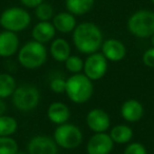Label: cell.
<instances>
[{
	"label": "cell",
	"instance_id": "obj_12",
	"mask_svg": "<svg viewBox=\"0 0 154 154\" xmlns=\"http://www.w3.org/2000/svg\"><path fill=\"white\" fill-rule=\"evenodd\" d=\"M101 53L110 61H120L126 57L127 49L126 45L120 40L115 38L107 39L101 45Z\"/></svg>",
	"mask_w": 154,
	"mask_h": 154
},
{
	"label": "cell",
	"instance_id": "obj_8",
	"mask_svg": "<svg viewBox=\"0 0 154 154\" xmlns=\"http://www.w3.org/2000/svg\"><path fill=\"white\" fill-rule=\"evenodd\" d=\"M108 71V60L103 53H93L87 57L84 63V74L92 82L101 79Z\"/></svg>",
	"mask_w": 154,
	"mask_h": 154
},
{
	"label": "cell",
	"instance_id": "obj_19",
	"mask_svg": "<svg viewBox=\"0 0 154 154\" xmlns=\"http://www.w3.org/2000/svg\"><path fill=\"white\" fill-rule=\"evenodd\" d=\"M94 3L95 0H66V8L74 16H80L90 12Z\"/></svg>",
	"mask_w": 154,
	"mask_h": 154
},
{
	"label": "cell",
	"instance_id": "obj_20",
	"mask_svg": "<svg viewBox=\"0 0 154 154\" xmlns=\"http://www.w3.org/2000/svg\"><path fill=\"white\" fill-rule=\"evenodd\" d=\"M110 136L116 143H128L133 137V131L127 125H117L111 129Z\"/></svg>",
	"mask_w": 154,
	"mask_h": 154
},
{
	"label": "cell",
	"instance_id": "obj_1",
	"mask_svg": "<svg viewBox=\"0 0 154 154\" xmlns=\"http://www.w3.org/2000/svg\"><path fill=\"white\" fill-rule=\"evenodd\" d=\"M103 36L101 30L93 22H82L73 31V43L82 54L96 53L101 48Z\"/></svg>",
	"mask_w": 154,
	"mask_h": 154
},
{
	"label": "cell",
	"instance_id": "obj_6",
	"mask_svg": "<svg viewBox=\"0 0 154 154\" xmlns=\"http://www.w3.org/2000/svg\"><path fill=\"white\" fill-rule=\"evenodd\" d=\"M40 93L33 85H21L17 87L12 95L14 107L21 112H30L38 106Z\"/></svg>",
	"mask_w": 154,
	"mask_h": 154
},
{
	"label": "cell",
	"instance_id": "obj_23",
	"mask_svg": "<svg viewBox=\"0 0 154 154\" xmlns=\"http://www.w3.org/2000/svg\"><path fill=\"white\" fill-rule=\"evenodd\" d=\"M18 143L11 136H0V154H16Z\"/></svg>",
	"mask_w": 154,
	"mask_h": 154
},
{
	"label": "cell",
	"instance_id": "obj_16",
	"mask_svg": "<svg viewBox=\"0 0 154 154\" xmlns=\"http://www.w3.org/2000/svg\"><path fill=\"white\" fill-rule=\"evenodd\" d=\"M55 34L56 29L50 21H39L32 30L33 40L38 41L43 45L50 42L55 37Z\"/></svg>",
	"mask_w": 154,
	"mask_h": 154
},
{
	"label": "cell",
	"instance_id": "obj_21",
	"mask_svg": "<svg viewBox=\"0 0 154 154\" xmlns=\"http://www.w3.org/2000/svg\"><path fill=\"white\" fill-rule=\"evenodd\" d=\"M17 88L16 80L9 73L0 74V98L5 99L12 96L14 91Z\"/></svg>",
	"mask_w": 154,
	"mask_h": 154
},
{
	"label": "cell",
	"instance_id": "obj_30",
	"mask_svg": "<svg viewBox=\"0 0 154 154\" xmlns=\"http://www.w3.org/2000/svg\"><path fill=\"white\" fill-rule=\"evenodd\" d=\"M5 111H7V105H5V100L0 98V116H2L5 114Z\"/></svg>",
	"mask_w": 154,
	"mask_h": 154
},
{
	"label": "cell",
	"instance_id": "obj_5",
	"mask_svg": "<svg viewBox=\"0 0 154 154\" xmlns=\"http://www.w3.org/2000/svg\"><path fill=\"white\" fill-rule=\"evenodd\" d=\"M32 18L29 12L22 8H9L5 10L0 16V26L5 30L14 33L22 32L29 28Z\"/></svg>",
	"mask_w": 154,
	"mask_h": 154
},
{
	"label": "cell",
	"instance_id": "obj_33",
	"mask_svg": "<svg viewBox=\"0 0 154 154\" xmlns=\"http://www.w3.org/2000/svg\"><path fill=\"white\" fill-rule=\"evenodd\" d=\"M151 1H152V3H153V5H154V0H151Z\"/></svg>",
	"mask_w": 154,
	"mask_h": 154
},
{
	"label": "cell",
	"instance_id": "obj_10",
	"mask_svg": "<svg viewBox=\"0 0 154 154\" xmlns=\"http://www.w3.org/2000/svg\"><path fill=\"white\" fill-rule=\"evenodd\" d=\"M29 154H58V146L47 135L34 136L28 145Z\"/></svg>",
	"mask_w": 154,
	"mask_h": 154
},
{
	"label": "cell",
	"instance_id": "obj_22",
	"mask_svg": "<svg viewBox=\"0 0 154 154\" xmlns=\"http://www.w3.org/2000/svg\"><path fill=\"white\" fill-rule=\"evenodd\" d=\"M18 122L9 115L0 116V136H11L17 131Z\"/></svg>",
	"mask_w": 154,
	"mask_h": 154
},
{
	"label": "cell",
	"instance_id": "obj_7",
	"mask_svg": "<svg viewBox=\"0 0 154 154\" xmlns=\"http://www.w3.org/2000/svg\"><path fill=\"white\" fill-rule=\"evenodd\" d=\"M54 140L58 147L66 150H73L82 143V132L79 128L72 124H62L54 132Z\"/></svg>",
	"mask_w": 154,
	"mask_h": 154
},
{
	"label": "cell",
	"instance_id": "obj_14",
	"mask_svg": "<svg viewBox=\"0 0 154 154\" xmlns=\"http://www.w3.org/2000/svg\"><path fill=\"white\" fill-rule=\"evenodd\" d=\"M120 114L126 122H136L143 116V107L136 99H129L122 103Z\"/></svg>",
	"mask_w": 154,
	"mask_h": 154
},
{
	"label": "cell",
	"instance_id": "obj_26",
	"mask_svg": "<svg viewBox=\"0 0 154 154\" xmlns=\"http://www.w3.org/2000/svg\"><path fill=\"white\" fill-rule=\"evenodd\" d=\"M66 79H64L61 76H56L50 82V88L55 93H63L66 92Z\"/></svg>",
	"mask_w": 154,
	"mask_h": 154
},
{
	"label": "cell",
	"instance_id": "obj_11",
	"mask_svg": "<svg viewBox=\"0 0 154 154\" xmlns=\"http://www.w3.org/2000/svg\"><path fill=\"white\" fill-rule=\"evenodd\" d=\"M86 122L90 130L94 133H101L109 130L111 120L106 111L101 109H93L87 114Z\"/></svg>",
	"mask_w": 154,
	"mask_h": 154
},
{
	"label": "cell",
	"instance_id": "obj_4",
	"mask_svg": "<svg viewBox=\"0 0 154 154\" xmlns=\"http://www.w3.org/2000/svg\"><path fill=\"white\" fill-rule=\"evenodd\" d=\"M128 30L137 38H150L154 34V12L140 10L128 19Z\"/></svg>",
	"mask_w": 154,
	"mask_h": 154
},
{
	"label": "cell",
	"instance_id": "obj_3",
	"mask_svg": "<svg viewBox=\"0 0 154 154\" xmlns=\"http://www.w3.org/2000/svg\"><path fill=\"white\" fill-rule=\"evenodd\" d=\"M48 51L45 45L31 40L23 45L18 51V62L28 70H35L45 63Z\"/></svg>",
	"mask_w": 154,
	"mask_h": 154
},
{
	"label": "cell",
	"instance_id": "obj_24",
	"mask_svg": "<svg viewBox=\"0 0 154 154\" xmlns=\"http://www.w3.org/2000/svg\"><path fill=\"white\" fill-rule=\"evenodd\" d=\"M35 15L40 21H50L54 17V10L50 3L43 1L35 8Z\"/></svg>",
	"mask_w": 154,
	"mask_h": 154
},
{
	"label": "cell",
	"instance_id": "obj_25",
	"mask_svg": "<svg viewBox=\"0 0 154 154\" xmlns=\"http://www.w3.org/2000/svg\"><path fill=\"white\" fill-rule=\"evenodd\" d=\"M84 63L85 61L79 57V56L70 55L68 59L64 61L66 69L72 74H78L84 71Z\"/></svg>",
	"mask_w": 154,
	"mask_h": 154
},
{
	"label": "cell",
	"instance_id": "obj_28",
	"mask_svg": "<svg viewBox=\"0 0 154 154\" xmlns=\"http://www.w3.org/2000/svg\"><path fill=\"white\" fill-rule=\"evenodd\" d=\"M143 62L149 68H154V48H150L143 53Z\"/></svg>",
	"mask_w": 154,
	"mask_h": 154
},
{
	"label": "cell",
	"instance_id": "obj_27",
	"mask_svg": "<svg viewBox=\"0 0 154 154\" xmlns=\"http://www.w3.org/2000/svg\"><path fill=\"white\" fill-rule=\"evenodd\" d=\"M124 154H148L146 147L140 143H132L125 149Z\"/></svg>",
	"mask_w": 154,
	"mask_h": 154
},
{
	"label": "cell",
	"instance_id": "obj_32",
	"mask_svg": "<svg viewBox=\"0 0 154 154\" xmlns=\"http://www.w3.org/2000/svg\"><path fill=\"white\" fill-rule=\"evenodd\" d=\"M16 154H29V153H26V152H19V151H18Z\"/></svg>",
	"mask_w": 154,
	"mask_h": 154
},
{
	"label": "cell",
	"instance_id": "obj_9",
	"mask_svg": "<svg viewBox=\"0 0 154 154\" xmlns=\"http://www.w3.org/2000/svg\"><path fill=\"white\" fill-rule=\"evenodd\" d=\"M114 141L106 132L95 133L87 143L88 154H110L113 150Z\"/></svg>",
	"mask_w": 154,
	"mask_h": 154
},
{
	"label": "cell",
	"instance_id": "obj_17",
	"mask_svg": "<svg viewBox=\"0 0 154 154\" xmlns=\"http://www.w3.org/2000/svg\"><path fill=\"white\" fill-rule=\"evenodd\" d=\"M53 26L56 31L62 33V34H68L75 30L77 26L76 18L70 12H61L53 17Z\"/></svg>",
	"mask_w": 154,
	"mask_h": 154
},
{
	"label": "cell",
	"instance_id": "obj_31",
	"mask_svg": "<svg viewBox=\"0 0 154 154\" xmlns=\"http://www.w3.org/2000/svg\"><path fill=\"white\" fill-rule=\"evenodd\" d=\"M150 38H151V45H152V47L154 48V34L152 35V36L150 37Z\"/></svg>",
	"mask_w": 154,
	"mask_h": 154
},
{
	"label": "cell",
	"instance_id": "obj_29",
	"mask_svg": "<svg viewBox=\"0 0 154 154\" xmlns=\"http://www.w3.org/2000/svg\"><path fill=\"white\" fill-rule=\"evenodd\" d=\"M43 1L45 0H20L22 5H24L26 8H29V9H35L40 3H42Z\"/></svg>",
	"mask_w": 154,
	"mask_h": 154
},
{
	"label": "cell",
	"instance_id": "obj_18",
	"mask_svg": "<svg viewBox=\"0 0 154 154\" xmlns=\"http://www.w3.org/2000/svg\"><path fill=\"white\" fill-rule=\"evenodd\" d=\"M50 53L56 61L64 62L71 55V47L66 39L56 38L52 41Z\"/></svg>",
	"mask_w": 154,
	"mask_h": 154
},
{
	"label": "cell",
	"instance_id": "obj_13",
	"mask_svg": "<svg viewBox=\"0 0 154 154\" xmlns=\"http://www.w3.org/2000/svg\"><path fill=\"white\" fill-rule=\"evenodd\" d=\"M19 50V38L17 34L11 31L0 33V57H11Z\"/></svg>",
	"mask_w": 154,
	"mask_h": 154
},
{
	"label": "cell",
	"instance_id": "obj_2",
	"mask_svg": "<svg viewBox=\"0 0 154 154\" xmlns=\"http://www.w3.org/2000/svg\"><path fill=\"white\" fill-rule=\"evenodd\" d=\"M66 93L72 103L82 105L89 100L94 93L93 82L85 74H73L66 78Z\"/></svg>",
	"mask_w": 154,
	"mask_h": 154
},
{
	"label": "cell",
	"instance_id": "obj_15",
	"mask_svg": "<svg viewBox=\"0 0 154 154\" xmlns=\"http://www.w3.org/2000/svg\"><path fill=\"white\" fill-rule=\"evenodd\" d=\"M47 114L50 122L57 125V126L66 124L71 116L69 107L66 105H64L63 103H60V101L51 103L49 106V108H48Z\"/></svg>",
	"mask_w": 154,
	"mask_h": 154
}]
</instances>
